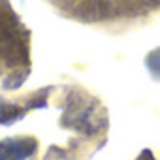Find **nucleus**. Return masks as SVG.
<instances>
[{
  "label": "nucleus",
  "instance_id": "nucleus-1",
  "mask_svg": "<svg viewBox=\"0 0 160 160\" xmlns=\"http://www.w3.org/2000/svg\"><path fill=\"white\" fill-rule=\"evenodd\" d=\"M36 139L32 138H10L0 141V160H27L36 151Z\"/></svg>",
  "mask_w": 160,
  "mask_h": 160
},
{
  "label": "nucleus",
  "instance_id": "nucleus-2",
  "mask_svg": "<svg viewBox=\"0 0 160 160\" xmlns=\"http://www.w3.org/2000/svg\"><path fill=\"white\" fill-rule=\"evenodd\" d=\"M19 115H21V109H19V108H15V106H6V104H0V122H2V124L15 121Z\"/></svg>",
  "mask_w": 160,
  "mask_h": 160
}]
</instances>
